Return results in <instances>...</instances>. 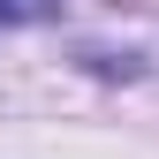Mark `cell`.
I'll return each instance as SVG.
<instances>
[{"instance_id": "obj_1", "label": "cell", "mask_w": 159, "mask_h": 159, "mask_svg": "<svg viewBox=\"0 0 159 159\" xmlns=\"http://www.w3.org/2000/svg\"><path fill=\"white\" fill-rule=\"evenodd\" d=\"M61 0H0V23H53Z\"/></svg>"}]
</instances>
